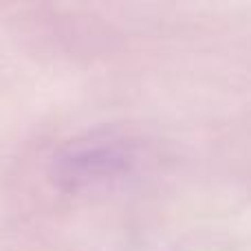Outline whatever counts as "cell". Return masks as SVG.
<instances>
[{
  "label": "cell",
  "instance_id": "1",
  "mask_svg": "<svg viewBox=\"0 0 251 251\" xmlns=\"http://www.w3.org/2000/svg\"><path fill=\"white\" fill-rule=\"evenodd\" d=\"M137 163L139 152L128 139H91L71 146L57 159V178L73 190L108 185L132 174Z\"/></svg>",
  "mask_w": 251,
  "mask_h": 251
}]
</instances>
